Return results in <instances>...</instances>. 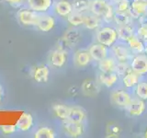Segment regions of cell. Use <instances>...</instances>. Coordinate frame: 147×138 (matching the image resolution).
<instances>
[{
    "label": "cell",
    "mask_w": 147,
    "mask_h": 138,
    "mask_svg": "<svg viewBox=\"0 0 147 138\" xmlns=\"http://www.w3.org/2000/svg\"><path fill=\"white\" fill-rule=\"evenodd\" d=\"M131 23H134V20H133L131 13L119 12V11L114 12L112 25H114L115 27L131 24Z\"/></svg>",
    "instance_id": "obj_18"
},
{
    "label": "cell",
    "mask_w": 147,
    "mask_h": 138,
    "mask_svg": "<svg viewBox=\"0 0 147 138\" xmlns=\"http://www.w3.org/2000/svg\"><path fill=\"white\" fill-rule=\"evenodd\" d=\"M117 61L112 55H109L108 57L101 60V61L96 63L98 66V72L103 73H109V72H115V68H116Z\"/></svg>",
    "instance_id": "obj_19"
},
{
    "label": "cell",
    "mask_w": 147,
    "mask_h": 138,
    "mask_svg": "<svg viewBox=\"0 0 147 138\" xmlns=\"http://www.w3.org/2000/svg\"><path fill=\"white\" fill-rule=\"evenodd\" d=\"M67 62V52L64 50L57 49L51 54V64L56 68H61Z\"/></svg>",
    "instance_id": "obj_17"
},
{
    "label": "cell",
    "mask_w": 147,
    "mask_h": 138,
    "mask_svg": "<svg viewBox=\"0 0 147 138\" xmlns=\"http://www.w3.org/2000/svg\"><path fill=\"white\" fill-rule=\"evenodd\" d=\"M36 26L39 28V30L44 32H48L52 30L55 26V20L51 16L44 15L40 16L38 22H37Z\"/></svg>",
    "instance_id": "obj_22"
},
{
    "label": "cell",
    "mask_w": 147,
    "mask_h": 138,
    "mask_svg": "<svg viewBox=\"0 0 147 138\" xmlns=\"http://www.w3.org/2000/svg\"><path fill=\"white\" fill-rule=\"evenodd\" d=\"M73 11V5L68 0H61V1H58L56 5H55V12L61 17L67 18Z\"/></svg>",
    "instance_id": "obj_24"
},
{
    "label": "cell",
    "mask_w": 147,
    "mask_h": 138,
    "mask_svg": "<svg viewBox=\"0 0 147 138\" xmlns=\"http://www.w3.org/2000/svg\"><path fill=\"white\" fill-rule=\"evenodd\" d=\"M96 80H98V82L101 86H103L106 89H112L119 85L121 77L115 72H109V73L98 72Z\"/></svg>",
    "instance_id": "obj_8"
},
{
    "label": "cell",
    "mask_w": 147,
    "mask_h": 138,
    "mask_svg": "<svg viewBox=\"0 0 147 138\" xmlns=\"http://www.w3.org/2000/svg\"><path fill=\"white\" fill-rule=\"evenodd\" d=\"M40 15L33 10H21L18 13V18L24 25H36Z\"/></svg>",
    "instance_id": "obj_20"
},
{
    "label": "cell",
    "mask_w": 147,
    "mask_h": 138,
    "mask_svg": "<svg viewBox=\"0 0 147 138\" xmlns=\"http://www.w3.org/2000/svg\"><path fill=\"white\" fill-rule=\"evenodd\" d=\"M101 85L98 82V80L94 79H86L81 86V90L83 94L87 97H95L100 92Z\"/></svg>",
    "instance_id": "obj_14"
},
{
    "label": "cell",
    "mask_w": 147,
    "mask_h": 138,
    "mask_svg": "<svg viewBox=\"0 0 147 138\" xmlns=\"http://www.w3.org/2000/svg\"><path fill=\"white\" fill-rule=\"evenodd\" d=\"M89 12L102 18L105 24H112L115 9L110 0H91Z\"/></svg>",
    "instance_id": "obj_1"
},
{
    "label": "cell",
    "mask_w": 147,
    "mask_h": 138,
    "mask_svg": "<svg viewBox=\"0 0 147 138\" xmlns=\"http://www.w3.org/2000/svg\"><path fill=\"white\" fill-rule=\"evenodd\" d=\"M87 50H88L93 62H96V63L105 59L110 54V51L109 47L101 43H96V41L90 44Z\"/></svg>",
    "instance_id": "obj_9"
},
{
    "label": "cell",
    "mask_w": 147,
    "mask_h": 138,
    "mask_svg": "<svg viewBox=\"0 0 147 138\" xmlns=\"http://www.w3.org/2000/svg\"><path fill=\"white\" fill-rule=\"evenodd\" d=\"M17 128L21 131H29L33 125V117L29 112H23L17 122Z\"/></svg>",
    "instance_id": "obj_25"
},
{
    "label": "cell",
    "mask_w": 147,
    "mask_h": 138,
    "mask_svg": "<svg viewBox=\"0 0 147 138\" xmlns=\"http://www.w3.org/2000/svg\"><path fill=\"white\" fill-rule=\"evenodd\" d=\"M0 129L3 133L5 135H11V133H15L17 130V125H12V124H8V125H1Z\"/></svg>",
    "instance_id": "obj_37"
},
{
    "label": "cell",
    "mask_w": 147,
    "mask_h": 138,
    "mask_svg": "<svg viewBox=\"0 0 147 138\" xmlns=\"http://www.w3.org/2000/svg\"><path fill=\"white\" fill-rule=\"evenodd\" d=\"M136 35L147 44V21L138 23L136 26Z\"/></svg>",
    "instance_id": "obj_35"
},
{
    "label": "cell",
    "mask_w": 147,
    "mask_h": 138,
    "mask_svg": "<svg viewBox=\"0 0 147 138\" xmlns=\"http://www.w3.org/2000/svg\"><path fill=\"white\" fill-rule=\"evenodd\" d=\"M7 1L10 4H20L21 3L22 0H7Z\"/></svg>",
    "instance_id": "obj_38"
},
{
    "label": "cell",
    "mask_w": 147,
    "mask_h": 138,
    "mask_svg": "<svg viewBox=\"0 0 147 138\" xmlns=\"http://www.w3.org/2000/svg\"><path fill=\"white\" fill-rule=\"evenodd\" d=\"M36 138H54L55 133L52 128L41 127L35 133Z\"/></svg>",
    "instance_id": "obj_36"
},
{
    "label": "cell",
    "mask_w": 147,
    "mask_h": 138,
    "mask_svg": "<svg viewBox=\"0 0 147 138\" xmlns=\"http://www.w3.org/2000/svg\"><path fill=\"white\" fill-rule=\"evenodd\" d=\"M104 24L102 18L94 15L91 12L85 13V20H84V26L86 29L89 30H98L99 28Z\"/></svg>",
    "instance_id": "obj_16"
},
{
    "label": "cell",
    "mask_w": 147,
    "mask_h": 138,
    "mask_svg": "<svg viewBox=\"0 0 147 138\" xmlns=\"http://www.w3.org/2000/svg\"><path fill=\"white\" fill-rule=\"evenodd\" d=\"M110 55L116 59L117 62H128L130 63L131 58L133 57V53L128 46L126 43L118 41L113 46L109 48Z\"/></svg>",
    "instance_id": "obj_4"
},
{
    "label": "cell",
    "mask_w": 147,
    "mask_h": 138,
    "mask_svg": "<svg viewBox=\"0 0 147 138\" xmlns=\"http://www.w3.org/2000/svg\"><path fill=\"white\" fill-rule=\"evenodd\" d=\"M90 3L91 0H74V2L72 3L74 11H77L81 13L89 12Z\"/></svg>",
    "instance_id": "obj_33"
},
{
    "label": "cell",
    "mask_w": 147,
    "mask_h": 138,
    "mask_svg": "<svg viewBox=\"0 0 147 138\" xmlns=\"http://www.w3.org/2000/svg\"><path fill=\"white\" fill-rule=\"evenodd\" d=\"M105 133L107 137H110V138L119 137L121 133V127L116 122H110L107 124V126H106Z\"/></svg>",
    "instance_id": "obj_32"
},
{
    "label": "cell",
    "mask_w": 147,
    "mask_h": 138,
    "mask_svg": "<svg viewBox=\"0 0 147 138\" xmlns=\"http://www.w3.org/2000/svg\"><path fill=\"white\" fill-rule=\"evenodd\" d=\"M133 96L147 101V78L142 77L136 87L132 89Z\"/></svg>",
    "instance_id": "obj_26"
},
{
    "label": "cell",
    "mask_w": 147,
    "mask_h": 138,
    "mask_svg": "<svg viewBox=\"0 0 147 138\" xmlns=\"http://www.w3.org/2000/svg\"><path fill=\"white\" fill-rule=\"evenodd\" d=\"M86 119V113L82 108H80V107H71L70 113H69V117L67 120L72 121V122H76L84 123Z\"/></svg>",
    "instance_id": "obj_27"
},
{
    "label": "cell",
    "mask_w": 147,
    "mask_h": 138,
    "mask_svg": "<svg viewBox=\"0 0 147 138\" xmlns=\"http://www.w3.org/2000/svg\"><path fill=\"white\" fill-rule=\"evenodd\" d=\"M95 40L96 43L110 48L119 41L116 27L112 24L104 23L98 30H96Z\"/></svg>",
    "instance_id": "obj_2"
},
{
    "label": "cell",
    "mask_w": 147,
    "mask_h": 138,
    "mask_svg": "<svg viewBox=\"0 0 147 138\" xmlns=\"http://www.w3.org/2000/svg\"><path fill=\"white\" fill-rule=\"evenodd\" d=\"M144 137L147 138V126H146L145 130H144Z\"/></svg>",
    "instance_id": "obj_39"
},
{
    "label": "cell",
    "mask_w": 147,
    "mask_h": 138,
    "mask_svg": "<svg viewBox=\"0 0 147 138\" xmlns=\"http://www.w3.org/2000/svg\"><path fill=\"white\" fill-rule=\"evenodd\" d=\"M119 41H123V43H127L133 35L136 34V25L134 23L131 24H127L123 26L116 27Z\"/></svg>",
    "instance_id": "obj_15"
},
{
    "label": "cell",
    "mask_w": 147,
    "mask_h": 138,
    "mask_svg": "<svg viewBox=\"0 0 147 138\" xmlns=\"http://www.w3.org/2000/svg\"><path fill=\"white\" fill-rule=\"evenodd\" d=\"M49 74H50V71L47 66H40L35 69L33 76H34V79L37 82L45 83L48 81Z\"/></svg>",
    "instance_id": "obj_30"
},
{
    "label": "cell",
    "mask_w": 147,
    "mask_h": 138,
    "mask_svg": "<svg viewBox=\"0 0 147 138\" xmlns=\"http://www.w3.org/2000/svg\"><path fill=\"white\" fill-rule=\"evenodd\" d=\"M126 43L128 44V46L131 50V52L133 53V54H138V53H144L146 43L142 39H140L136 34L133 35Z\"/></svg>",
    "instance_id": "obj_21"
},
{
    "label": "cell",
    "mask_w": 147,
    "mask_h": 138,
    "mask_svg": "<svg viewBox=\"0 0 147 138\" xmlns=\"http://www.w3.org/2000/svg\"><path fill=\"white\" fill-rule=\"evenodd\" d=\"M53 110L55 115H56L58 118L62 119L63 121H65L69 117L71 107H69V106L64 105V104H55L53 106Z\"/></svg>",
    "instance_id": "obj_29"
},
{
    "label": "cell",
    "mask_w": 147,
    "mask_h": 138,
    "mask_svg": "<svg viewBox=\"0 0 147 138\" xmlns=\"http://www.w3.org/2000/svg\"><path fill=\"white\" fill-rule=\"evenodd\" d=\"M28 4L35 12H45L52 7L53 0H28Z\"/></svg>",
    "instance_id": "obj_23"
},
{
    "label": "cell",
    "mask_w": 147,
    "mask_h": 138,
    "mask_svg": "<svg viewBox=\"0 0 147 138\" xmlns=\"http://www.w3.org/2000/svg\"><path fill=\"white\" fill-rule=\"evenodd\" d=\"M85 20V13L73 11L70 15L67 17L68 23L73 27H79L84 25Z\"/></svg>",
    "instance_id": "obj_28"
},
{
    "label": "cell",
    "mask_w": 147,
    "mask_h": 138,
    "mask_svg": "<svg viewBox=\"0 0 147 138\" xmlns=\"http://www.w3.org/2000/svg\"><path fill=\"white\" fill-rule=\"evenodd\" d=\"M63 127L64 132L66 133V135L75 138L80 137L81 135H84L85 132V126L82 122H76L69 121V120L63 121Z\"/></svg>",
    "instance_id": "obj_10"
},
{
    "label": "cell",
    "mask_w": 147,
    "mask_h": 138,
    "mask_svg": "<svg viewBox=\"0 0 147 138\" xmlns=\"http://www.w3.org/2000/svg\"><path fill=\"white\" fill-rule=\"evenodd\" d=\"M131 12L133 20H139L147 16V2L144 0H131Z\"/></svg>",
    "instance_id": "obj_11"
},
{
    "label": "cell",
    "mask_w": 147,
    "mask_h": 138,
    "mask_svg": "<svg viewBox=\"0 0 147 138\" xmlns=\"http://www.w3.org/2000/svg\"><path fill=\"white\" fill-rule=\"evenodd\" d=\"M144 1H145V2H147V0H144Z\"/></svg>",
    "instance_id": "obj_42"
},
{
    "label": "cell",
    "mask_w": 147,
    "mask_h": 138,
    "mask_svg": "<svg viewBox=\"0 0 147 138\" xmlns=\"http://www.w3.org/2000/svg\"><path fill=\"white\" fill-rule=\"evenodd\" d=\"M73 61L77 67L84 68L88 66L93 62L88 50H77L74 53Z\"/></svg>",
    "instance_id": "obj_13"
},
{
    "label": "cell",
    "mask_w": 147,
    "mask_h": 138,
    "mask_svg": "<svg viewBox=\"0 0 147 138\" xmlns=\"http://www.w3.org/2000/svg\"><path fill=\"white\" fill-rule=\"evenodd\" d=\"M1 99H2V94H1V87H0V102H1Z\"/></svg>",
    "instance_id": "obj_40"
},
{
    "label": "cell",
    "mask_w": 147,
    "mask_h": 138,
    "mask_svg": "<svg viewBox=\"0 0 147 138\" xmlns=\"http://www.w3.org/2000/svg\"><path fill=\"white\" fill-rule=\"evenodd\" d=\"M131 71V68L130 66V63L128 62H117L116 68H115V73L119 77H122L125 76L127 73Z\"/></svg>",
    "instance_id": "obj_34"
},
{
    "label": "cell",
    "mask_w": 147,
    "mask_h": 138,
    "mask_svg": "<svg viewBox=\"0 0 147 138\" xmlns=\"http://www.w3.org/2000/svg\"><path fill=\"white\" fill-rule=\"evenodd\" d=\"M147 101L142 100L137 97L133 96L132 100L131 101L130 105L126 108V113L131 118L141 117L147 112Z\"/></svg>",
    "instance_id": "obj_5"
},
{
    "label": "cell",
    "mask_w": 147,
    "mask_h": 138,
    "mask_svg": "<svg viewBox=\"0 0 147 138\" xmlns=\"http://www.w3.org/2000/svg\"><path fill=\"white\" fill-rule=\"evenodd\" d=\"M144 53L146 54V56H147V44L145 46V50H144Z\"/></svg>",
    "instance_id": "obj_41"
},
{
    "label": "cell",
    "mask_w": 147,
    "mask_h": 138,
    "mask_svg": "<svg viewBox=\"0 0 147 138\" xmlns=\"http://www.w3.org/2000/svg\"><path fill=\"white\" fill-rule=\"evenodd\" d=\"M112 3L115 11L119 12H131V0H110Z\"/></svg>",
    "instance_id": "obj_31"
},
{
    "label": "cell",
    "mask_w": 147,
    "mask_h": 138,
    "mask_svg": "<svg viewBox=\"0 0 147 138\" xmlns=\"http://www.w3.org/2000/svg\"><path fill=\"white\" fill-rule=\"evenodd\" d=\"M130 66L133 72L142 77L147 76V56L144 53L133 55L130 61Z\"/></svg>",
    "instance_id": "obj_7"
},
{
    "label": "cell",
    "mask_w": 147,
    "mask_h": 138,
    "mask_svg": "<svg viewBox=\"0 0 147 138\" xmlns=\"http://www.w3.org/2000/svg\"><path fill=\"white\" fill-rule=\"evenodd\" d=\"M82 39V35L77 30H68L65 33H64L63 37L59 41V46L58 49L66 51L67 49L73 47V46L76 45L79 43V41Z\"/></svg>",
    "instance_id": "obj_6"
},
{
    "label": "cell",
    "mask_w": 147,
    "mask_h": 138,
    "mask_svg": "<svg viewBox=\"0 0 147 138\" xmlns=\"http://www.w3.org/2000/svg\"><path fill=\"white\" fill-rule=\"evenodd\" d=\"M133 94L132 91L124 89L121 86H118L111 89L109 94V99L115 107L119 109L126 110L132 100Z\"/></svg>",
    "instance_id": "obj_3"
},
{
    "label": "cell",
    "mask_w": 147,
    "mask_h": 138,
    "mask_svg": "<svg viewBox=\"0 0 147 138\" xmlns=\"http://www.w3.org/2000/svg\"><path fill=\"white\" fill-rule=\"evenodd\" d=\"M142 78V76L138 75L137 73L131 70L129 73H127L125 76L121 77V82H119L121 84H119V86H121L122 87L128 90L132 91V89L136 87V85L140 82Z\"/></svg>",
    "instance_id": "obj_12"
}]
</instances>
